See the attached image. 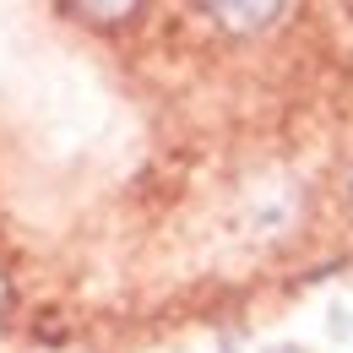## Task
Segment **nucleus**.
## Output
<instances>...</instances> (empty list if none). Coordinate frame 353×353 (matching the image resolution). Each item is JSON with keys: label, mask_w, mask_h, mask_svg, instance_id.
Returning a JSON list of instances; mask_svg holds the SVG:
<instances>
[{"label": "nucleus", "mask_w": 353, "mask_h": 353, "mask_svg": "<svg viewBox=\"0 0 353 353\" xmlns=\"http://www.w3.org/2000/svg\"><path fill=\"white\" fill-rule=\"evenodd\" d=\"M201 6H207V17L218 22L223 33L250 39V33H266V28L283 17V6H288V0H201Z\"/></svg>", "instance_id": "f257e3e1"}, {"label": "nucleus", "mask_w": 353, "mask_h": 353, "mask_svg": "<svg viewBox=\"0 0 353 353\" xmlns=\"http://www.w3.org/2000/svg\"><path fill=\"white\" fill-rule=\"evenodd\" d=\"M77 22H88V28H125L141 17V6L147 0H60Z\"/></svg>", "instance_id": "f03ea898"}, {"label": "nucleus", "mask_w": 353, "mask_h": 353, "mask_svg": "<svg viewBox=\"0 0 353 353\" xmlns=\"http://www.w3.org/2000/svg\"><path fill=\"white\" fill-rule=\"evenodd\" d=\"M6 310H11V283L0 277V321H6Z\"/></svg>", "instance_id": "7ed1b4c3"}, {"label": "nucleus", "mask_w": 353, "mask_h": 353, "mask_svg": "<svg viewBox=\"0 0 353 353\" xmlns=\"http://www.w3.org/2000/svg\"><path fill=\"white\" fill-rule=\"evenodd\" d=\"M348 201H353V174H348Z\"/></svg>", "instance_id": "20e7f679"}, {"label": "nucleus", "mask_w": 353, "mask_h": 353, "mask_svg": "<svg viewBox=\"0 0 353 353\" xmlns=\"http://www.w3.org/2000/svg\"><path fill=\"white\" fill-rule=\"evenodd\" d=\"M343 6H348V11H353V0H343Z\"/></svg>", "instance_id": "39448f33"}]
</instances>
